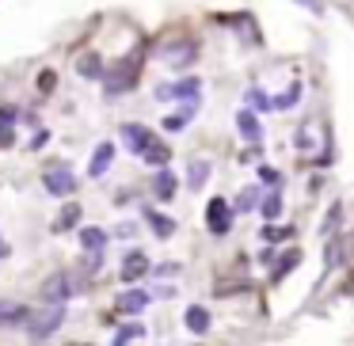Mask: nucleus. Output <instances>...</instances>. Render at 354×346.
I'll return each mask as SVG.
<instances>
[{"instance_id": "nucleus-14", "label": "nucleus", "mask_w": 354, "mask_h": 346, "mask_svg": "<svg viewBox=\"0 0 354 346\" xmlns=\"http://www.w3.org/2000/svg\"><path fill=\"white\" fill-rule=\"evenodd\" d=\"M141 156H145V164H156V168H164V164L171 160V153L160 145V141H153V137H149V145L141 148Z\"/></svg>"}, {"instance_id": "nucleus-18", "label": "nucleus", "mask_w": 354, "mask_h": 346, "mask_svg": "<svg viewBox=\"0 0 354 346\" xmlns=\"http://www.w3.org/2000/svg\"><path fill=\"white\" fill-rule=\"evenodd\" d=\"M236 126H240V133H244L248 141H259V133H263V130H259V122H255L252 110H244V115L236 118Z\"/></svg>"}, {"instance_id": "nucleus-26", "label": "nucleus", "mask_w": 354, "mask_h": 346, "mask_svg": "<svg viewBox=\"0 0 354 346\" xmlns=\"http://www.w3.org/2000/svg\"><path fill=\"white\" fill-rule=\"evenodd\" d=\"M187 126V115H171V118H164V130H183Z\"/></svg>"}, {"instance_id": "nucleus-16", "label": "nucleus", "mask_w": 354, "mask_h": 346, "mask_svg": "<svg viewBox=\"0 0 354 346\" xmlns=\"http://www.w3.org/2000/svg\"><path fill=\"white\" fill-rule=\"evenodd\" d=\"M77 221H80V206H65L62 213L54 217V232H69Z\"/></svg>"}, {"instance_id": "nucleus-24", "label": "nucleus", "mask_w": 354, "mask_h": 346, "mask_svg": "<svg viewBox=\"0 0 354 346\" xmlns=\"http://www.w3.org/2000/svg\"><path fill=\"white\" fill-rule=\"evenodd\" d=\"M297 259H301V251H290V255H282V262L274 267V278H286V270H290V267H297Z\"/></svg>"}, {"instance_id": "nucleus-20", "label": "nucleus", "mask_w": 354, "mask_h": 346, "mask_svg": "<svg viewBox=\"0 0 354 346\" xmlns=\"http://www.w3.org/2000/svg\"><path fill=\"white\" fill-rule=\"evenodd\" d=\"M77 73H80V77H103L100 57H95V54H84V57L77 61Z\"/></svg>"}, {"instance_id": "nucleus-31", "label": "nucleus", "mask_w": 354, "mask_h": 346, "mask_svg": "<svg viewBox=\"0 0 354 346\" xmlns=\"http://www.w3.org/2000/svg\"><path fill=\"white\" fill-rule=\"evenodd\" d=\"M4 255H8V244H0V259H4Z\"/></svg>"}, {"instance_id": "nucleus-19", "label": "nucleus", "mask_w": 354, "mask_h": 346, "mask_svg": "<svg viewBox=\"0 0 354 346\" xmlns=\"http://www.w3.org/2000/svg\"><path fill=\"white\" fill-rule=\"evenodd\" d=\"M80 244H84L88 251H100V247L107 244V232H103V229H84V232H80Z\"/></svg>"}, {"instance_id": "nucleus-12", "label": "nucleus", "mask_w": 354, "mask_h": 346, "mask_svg": "<svg viewBox=\"0 0 354 346\" xmlns=\"http://www.w3.org/2000/svg\"><path fill=\"white\" fill-rule=\"evenodd\" d=\"M111 160H115V145H100L92 156V164H88V171H92V175H103V171L111 168Z\"/></svg>"}, {"instance_id": "nucleus-17", "label": "nucleus", "mask_w": 354, "mask_h": 346, "mask_svg": "<svg viewBox=\"0 0 354 346\" xmlns=\"http://www.w3.org/2000/svg\"><path fill=\"white\" fill-rule=\"evenodd\" d=\"M187 327H191L194 335H202V331L209 327V312H206V308H198V305L187 308Z\"/></svg>"}, {"instance_id": "nucleus-5", "label": "nucleus", "mask_w": 354, "mask_h": 346, "mask_svg": "<svg viewBox=\"0 0 354 346\" xmlns=\"http://www.w3.org/2000/svg\"><path fill=\"white\" fill-rule=\"evenodd\" d=\"M42 183H46V191L54 194V198H65V194L77 191V179H73L69 168H50L46 175H42Z\"/></svg>"}, {"instance_id": "nucleus-29", "label": "nucleus", "mask_w": 354, "mask_h": 346, "mask_svg": "<svg viewBox=\"0 0 354 346\" xmlns=\"http://www.w3.org/2000/svg\"><path fill=\"white\" fill-rule=\"evenodd\" d=\"M39 88H54V73H42V77H39Z\"/></svg>"}, {"instance_id": "nucleus-21", "label": "nucleus", "mask_w": 354, "mask_h": 346, "mask_svg": "<svg viewBox=\"0 0 354 346\" xmlns=\"http://www.w3.org/2000/svg\"><path fill=\"white\" fill-rule=\"evenodd\" d=\"M187 179H191V186H202V183L209 179V164H206V160H194L191 171H187Z\"/></svg>"}, {"instance_id": "nucleus-13", "label": "nucleus", "mask_w": 354, "mask_h": 346, "mask_svg": "<svg viewBox=\"0 0 354 346\" xmlns=\"http://www.w3.org/2000/svg\"><path fill=\"white\" fill-rule=\"evenodd\" d=\"M27 320V308L16 305V300H0V327H8V323H19Z\"/></svg>"}, {"instance_id": "nucleus-4", "label": "nucleus", "mask_w": 354, "mask_h": 346, "mask_svg": "<svg viewBox=\"0 0 354 346\" xmlns=\"http://www.w3.org/2000/svg\"><path fill=\"white\" fill-rule=\"evenodd\" d=\"M138 73H141V61H138V57H130V61L118 65L115 73H107V77H103V84H107V95H122V92H130L133 80H138Z\"/></svg>"}, {"instance_id": "nucleus-27", "label": "nucleus", "mask_w": 354, "mask_h": 346, "mask_svg": "<svg viewBox=\"0 0 354 346\" xmlns=\"http://www.w3.org/2000/svg\"><path fill=\"white\" fill-rule=\"evenodd\" d=\"M248 99H252V107H259V110H267V107H270V99H267V95H259V92H252Z\"/></svg>"}, {"instance_id": "nucleus-25", "label": "nucleus", "mask_w": 354, "mask_h": 346, "mask_svg": "<svg viewBox=\"0 0 354 346\" xmlns=\"http://www.w3.org/2000/svg\"><path fill=\"white\" fill-rule=\"evenodd\" d=\"M297 99H301V84H293V88H290V92H286V95H282V99H278V103H274V107H293V103H297Z\"/></svg>"}, {"instance_id": "nucleus-3", "label": "nucleus", "mask_w": 354, "mask_h": 346, "mask_svg": "<svg viewBox=\"0 0 354 346\" xmlns=\"http://www.w3.org/2000/svg\"><path fill=\"white\" fill-rule=\"evenodd\" d=\"M160 61L171 65V69H187V65L198 61V46L191 39H171L160 46Z\"/></svg>"}, {"instance_id": "nucleus-8", "label": "nucleus", "mask_w": 354, "mask_h": 346, "mask_svg": "<svg viewBox=\"0 0 354 346\" xmlns=\"http://www.w3.org/2000/svg\"><path fill=\"white\" fill-rule=\"evenodd\" d=\"M69 293H73V282L65 274H54L42 282V297L46 300H69Z\"/></svg>"}, {"instance_id": "nucleus-30", "label": "nucleus", "mask_w": 354, "mask_h": 346, "mask_svg": "<svg viewBox=\"0 0 354 346\" xmlns=\"http://www.w3.org/2000/svg\"><path fill=\"white\" fill-rule=\"evenodd\" d=\"M297 4H305L308 12H320V0H297Z\"/></svg>"}, {"instance_id": "nucleus-6", "label": "nucleus", "mask_w": 354, "mask_h": 346, "mask_svg": "<svg viewBox=\"0 0 354 346\" xmlns=\"http://www.w3.org/2000/svg\"><path fill=\"white\" fill-rule=\"evenodd\" d=\"M232 209L225 206L221 198H214L209 202V209H206V221H209V232H217V236H221V232H229V224H232Z\"/></svg>"}, {"instance_id": "nucleus-28", "label": "nucleus", "mask_w": 354, "mask_h": 346, "mask_svg": "<svg viewBox=\"0 0 354 346\" xmlns=\"http://www.w3.org/2000/svg\"><path fill=\"white\" fill-rule=\"evenodd\" d=\"M263 217H278V198H267V202H263Z\"/></svg>"}, {"instance_id": "nucleus-10", "label": "nucleus", "mask_w": 354, "mask_h": 346, "mask_svg": "<svg viewBox=\"0 0 354 346\" xmlns=\"http://www.w3.org/2000/svg\"><path fill=\"white\" fill-rule=\"evenodd\" d=\"M176 183H179V179L171 175V171H160V175L153 179V194L160 202H171V198H176Z\"/></svg>"}, {"instance_id": "nucleus-7", "label": "nucleus", "mask_w": 354, "mask_h": 346, "mask_svg": "<svg viewBox=\"0 0 354 346\" xmlns=\"http://www.w3.org/2000/svg\"><path fill=\"white\" fill-rule=\"evenodd\" d=\"M149 274V259H145V251H130L122 259V282H138V278H145Z\"/></svg>"}, {"instance_id": "nucleus-15", "label": "nucleus", "mask_w": 354, "mask_h": 346, "mask_svg": "<svg viewBox=\"0 0 354 346\" xmlns=\"http://www.w3.org/2000/svg\"><path fill=\"white\" fill-rule=\"evenodd\" d=\"M122 141L133 148V153H141V148L149 145V130H141V126H126V130H122Z\"/></svg>"}, {"instance_id": "nucleus-22", "label": "nucleus", "mask_w": 354, "mask_h": 346, "mask_svg": "<svg viewBox=\"0 0 354 346\" xmlns=\"http://www.w3.org/2000/svg\"><path fill=\"white\" fill-rule=\"evenodd\" d=\"M141 335H145V327H141V323H126V327L115 335V343H118V346H122V343H138Z\"/></svg>"}, {"instance_id": "nucleus-2", "label": "nucleus", "mask_w": 354, "mask_h": 346, "mask_svg": "<svg viewBox=\"0 0 354 346\" xmlns=\"http://www.w3.org/2000/svg\"><path fill=\"white\" fill-rule=\"evenodd\" d=\"M62 320H65V300H46V305L35 308L24 323H27V335H31L35 343H42V338H50L62 327Z\"/></svg>"}, {"instance_id": "nucleus-1", "label": "nucleus", "mask_w": 354, "mask_h": 346, "mask_svg": "<svg viewBox=\"0 0 354 346\" xmlns=\"http://www.w3.org/2000/svg\"><path fill=\"white\" fill-rule=\"evenodd\" d=\"M297 153H301V160H308V164L328 156V126H324L320 118H305V122L297 126Z\"/></svg>"}, {"instance_id": "nucleus-9", "label": "nucleus", "mask_w": 354, "mask_h": 346, "mask_svg": "<svg viewBox=\"0 0 354 346\" xmlns=\"http://www.w3.org/2000/svg\"><path fill=\"white\" fill-rule=\"evenodd\" d=\"M194 92H198V80H183V84H164L160 92V99H194Z\"/></svg>"}, {"instance_id": "nucleus-11", "label": "nucleus", "mask_w": 354, "mask_h": 346, "mask_svg": "<svg viewBox=\"0 0 354 346\" xmlns=\"http://www.w3.org/2000/svg\"><path fill=\"white\" fill-rule=\"evenodd\" d=\"M145 305H149V293H141V289H130V293H122V297H118V308H122V312H130V316H138Z\"/></svg>"}, {"instance_id": "nucleus-23", "label": "nucleus", "mask_w": 354, "mask_h": 346, "mask_svg": "<svg viewBox=\"0 0 354 346\" xmlns=\"http://www.w3.org/2000/svg\"><path fill=\"white\" fill-rule=\"evenodd\" d=\"M145 217H149V224L156 229V236H171V232H176V224H171V221H164L160 213H145Z\"/></svg>"}]
</instances>
